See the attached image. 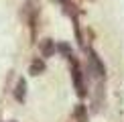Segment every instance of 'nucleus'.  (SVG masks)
Segmentation results:
<instances>
[{"label":"nucleus","mask_w":124,"mask_h":122,"mask_svg":"<svg viewBox=\"0 0 124 122\" xmlns=\"http://www.w3.org/2000/svg\"><path fill=\"white\" fill-rule=\"evenodd\" d=\"M20 16H23V20L29 24L31 39H33V43H35V41H37V20H39V4H37V0H27V2L23 4Z\"/></svg>","instance_id":"f257e3e1"},{"label":"nucleus","mask_w":124,"mask_h":122,"mask_svg":"<svg viewBox=\"0 0 124 122\" xmlns=\"http://www.w3.org/2000/svg\"><path fill=\"white\" fill-rule=\"evenodd\" d=\"M67 61H69V67H71V77H73V85H75L77 96H79V98H85V96H87V88H85V84H84V73H81L79 61H77L75 55H69Z\"/></svg>","instance_id":"f03ea898"},{"label":"nucleus","mask_w":124,"mask_h":122,"mask_svg":"<svg viewBox=\"0 0 124 122\" xmlns=\"http://www.w3.org/2000/svg\"><path fill=\"white\" fill-rule=\"evenodd\" d=\"M85 55H87V69H90V73L94 75V77H98V79H104L106 77V67H104V63H102V59L98 57V53L92 47H87Z\"/></svg>","instance_id":"7ed1b4c3"},{"label":"nucleus","mask_w":124,"mask_h":122,"mask_svg":"<svg viewBox=\"0 0 124 122\" xmlns=\"http://www.w3.org/2000/svg\"><path fill=\"white\" fill-rule=\"evenodd\" d=\"M14 100L18 102V104H23L24 100H27V79L20 77L16 81V85H14Z\"/></svg>","instance_id":"20e7f679"},{"label":"nucleus","mask_w":124,"mask_h":122,"mask_svg":"<svg viewBox=\"0 0 124 122\" xmlns=\"http://www.w3.org/2000/svg\"><path fill=\"white\" fill-rule=\"evenodd\" d=\"M39 47H41V57H43V59L53 57V55H55V41H51V39H43Z\"/></svg>","instance_id":"39448f33"},{"label":"nucleus","mask_w":124,"mask_h":122,"mask_svg":"<svg viewBox=\"0 0 124 122\" xmlns=\"http://www.w3.org/2000/svg\"><path fill=\"white\" fill-rule=\"evenodd\" d=\"M45 69H47V65H45L43 57H35L33 61H31V65H29V73L31 75H41Z\"/></svg>","instance_id":"423d86ee"},{"label":"nucleus","mask_w":124,"mask_h":122,"mask_svg":"<svg viewBox=\"0 0 124 122\" xmlns=\"http://www.w3.org/2000/svg\"><path fill=\"white\" fill-rule=\"evenodd\" d=\"M71 120L73 122H87V108L84 104H77L71 112Z\"/></svg>","instance_id":"0eeeda50"},{"label":"nucleus","mask_w":124,"mask_h":122,"mask_svg":"<svg viewBox=\"0 0 124 122\" xmlns=\"http://www.w3.org/2000/svg\"><path fill=\"white\" fill-rule=\"evenodd\" d=\"M55 51H59L63 57H69V55H73V51H71V47L67 43H57L55 45Z\"/></svg>","instance_id":"6e6552de"},{"label":"nucleus","mask_w":124,"mask_h":122,"mask_svg":"<svg viewBox=\"0 0 124 122\" xmlns=\"http://www.w3.org/2000/svg\"><path fill=\"white\" fill-rule=\"evenodd\" d=\"M10 122H14V120H10Z\"/></svg>","instance_id":"1a4fd4ad"}]
</instances>
